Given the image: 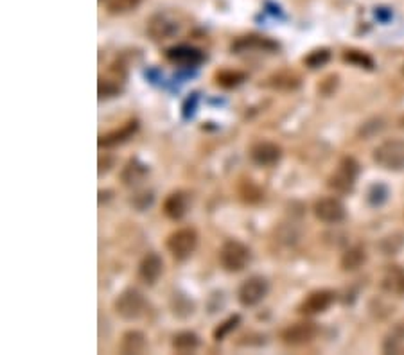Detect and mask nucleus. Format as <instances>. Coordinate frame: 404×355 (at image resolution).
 <instances>
[{
    "label": "nucleus",
    "instance_id": "nucleus-26",
    "mask_svg": "<svg viewBox=\"0 0 404 355\" xmlns=\"http://www.w3.org/2000/svg\"><path fill=\"white\" fill-rule=\"evenodd\" d=\"M171 308H173V314L177 318H185L193 316L194 314V301L191 298H187L185 294H173V300H171Z\"/></svg>",
    "mask_w": 404,
    "mask_h": 355
},
{
    "label": "nucleus",
    "instance_id": "nucleus-31",
    "mask_svg": "<svg viewBox=\"0 0 404 355\" xmlns=\"http://www.w3.org/2000/svg\"><path fill=\"white\" fill-rule=\"evenodd\" d=\"M403 74H404V65H403Z\"/></svg>",
    "mask_w": 404,
    "mask_h": 355
},
{
    "label": "nucleus",
    "instance_id": "nucleus-23",
    "mask_svg": "<svg viewBox=\"0 0 404 355\" xmlns=\"http://www.w3.org/2000/svg\"><path fill=\"white\" fill-rule=\"evenodd\" d=\"M200 347V337L194 332H178L177 336L173 337V348L178 354H191Z\"/></svg>",
    "mask_w": 404,
    "mask_h": 355
},
{
    "label": "nucleus",
    "instance_id": "nucleus-25",
    "mask_svg": "<svg viewBox=\"0 0 404 355\" xmlns=\"http://www.w3.org/2000/svg\"><path fill=\"white\" fill-rule=\"evenodd\" d=\"M248 79L246 72L241 71H220L216 74V85L221 88H236Z\"/></svg>",
    "mask_w": 404,
    "mask_h": 355
},
{
    "label": "nucleus",
    "instance_id": "nucleus-13",
    "mask_svg": "<svg viewBox=\"0 0 404 355\" xmlns=\"http://www.w3.org/2000/svg\"><path fill=\"white\" fill-rule=\"evenodd\" d=\"M189 207H191V198L185 191H174L164 199V207L162 212L165 214V217L171 219V221H180L187 215Z\"/></svg>",
    "mask_w": 404,
    "mask_h": 355
},
{
    "label": "nucleus",
    "instance_id": "nucleus-22",
    "mask_svg": "<svg viewBox=\"0 0 404 355\" xmlns=\"http://www.w3.org/2000/svg\"><path fill=\"white\" fill-rule=\"evenodd\" d=\"M383 351L392 355H404V327H396L386 334Z\"/></svg>",
    "mask_w": 404,
    "mask_h": 355
},
{
    "label": "nucleus",
    "instance_id": "nucleus-11",
    "mask_svg": "<svg viewBox=\"0 0 404 355\" xmlns=\"http://www.w3.org/2000/svg\"><path fill=\"white\" fill-rule=\"evenodd\" d=\"M334 300H336L334 291H331V289L313 291V293H309L302 300V303H300V307H299V313L304 314V316L322 314L334 303Z\"/></svg>",
    "mask_w": 404,
    "mask_h": 355
},
{
    "label": "nucleus",
    "instance_id": "nucleus-5",
    "mask_svg": "<svg viewBox=\"0 0 404 355\" xmlns=\"http://www.w3.org/2000/svg\"><path fill=\"white\" fill-rule=\"evenodd\" d=\"M357 174H360V164L352 157H345L340 160L336 171L329 176L327 185L336 194H349L356 185Z\"/></svg>",
    "mask_w": 404,
    "mask_h": 355
},
{
    "label": "nucleus",
    "instance_id": "nucleus-10",
    "mask_svg": "<svg viewBox=\"0 0 404 355\" xmlns=\"http://www.w3.org/2000/svg\"><path fill=\"white\" fill-rule=\"evenodd\" d=\"M283 158V149L279 144L268 140L255 142L250 148V160L259 167H273Z\"/></svg>",
    "mask_w": 404,
    "mask_h": 355
},
{
    "label": "nucleus",
    "instance_id": "nucleus-18",
    "mask_svg": "<svg viewBox=\"0 0 404 355\" xmlns=\"http://www.w3.org/2000/svg\"><path fill=\"white\" fill-rule=\"evenodd\" d=\"M381 287L390 294L404 296V270L399 265H390L381 278Z\"/></svg>",
    "mask_w": 404,
    "mask_h": 355
},
{
    "label": "nucleus",
    "instance_id": "nucleus-2",
    "mask_svg": "<svg viewBox=\"0 0 404 355\" xmlns=\"http://www.w3.org/2000/svg\"><path fill=\"white\" fill-rule=\"evenodd\" d=\"M114 311L122 320L137 321L148 311V301H145L144 294L141 291L135 289V287H128L115 298Z\"/></svg>",
    "mask_w": 404,
    "mask_h": 355
},
{
    "label": "nucleus",
    "instance_id": "nucleus-15",
    "mask_svg": "<svg viewBox=\"0 0 404 355\" xmlns=\"http://www.w3.org/2000/svg\"><path fill=\"white\" fill-rule=\"evenodd\" d=\"M138 129V121L133 119V121H128L124 126H121L119 129H114V131L106 133V135H101L99 137V148L110 149V148H117V145L124 144V142L130 140L133 137L135 133Z\"/></svg>",
    "mask_w": 404,
    "mask_h": 355
},
{
    "label": "nucleus",
    "instance_id": "nucleus-9",
    "mask_svg": "<svg viewBox=\"0 0 404 355\" xmlns=\"http://www.w3.org/2000/svg\"><path fill=\"white\" fill-rule=\"evenodd\" d=\"M180 31V22L169 13H155L148 20V35L157 42L173 38Z\"/></svg>",
    "mask_w": 404,
    "mask_h": 355
},
{
    "label": "nucleus",
    "instance_id": "nucleus-19",
    "mask_svg": "<svg viewBox=\"0 0 404 355\" xmlns=\"http://www.w3.org/2000/svg\"><path fill=\"white\" fill-rule=\"evenodd\" d=\"M268 85H270L271 88H275V90L293 92L302 85V78L293 71H283L271 76V78L268 79Z\"/></svg>",
    "mask_w": 404,
    "mask_h": 355
},
{
    "label": "nucleus",
    "instance_id": "nucleus-16",
    "mask_svg": "<svg viewBox=\"0 0 404 355\" xmlns=\"http://www.w3.org/2000/svg\"><path fill=\"white\" fill-rule=\"evenodd\" d=\"M254 49H261V51H275L277 49V43L271 42L270 38H264V36H257V35H248V36H241L236 42L232 43V51L234 52H246V51H254Z\"/></svg>",
    "mask_w": 404,
    "mask_h": 355
},
{
    "label": "nucleus",
    "instance_id": "nucleus-6",
    "mask_svg": "<svg viewBox=\"0 0 404 355\" xmlns=\"http://www.w3.org/2000/svg\"><path fill=\"white\" fill-rule=\"evenodd\" d=\"M318 336V327L313 321H297V323L287 325L280 334V339L287 347H306L313 343Z\"/></svg>",
    "mask_w": 404,
    "mask_h": 355
},
{
    "label": "nucleus",
    "instance_id": "nucleus-12",
    "mask_svg": "<svg viewBox=\"0 0 404 355\" xmlns=\"http://www.w3.org/2000/svg\"><path fill=\"white\" fill-rule=\"evenodd\" d=\"M165 58H167V61L180 66H198L205 61L203 52L196 47H191V45H177V47L167 49Z\"/></svg>",
    "mask_w": 404,
    "mask_h": 355
},
{
    "label": "nucleus",
    "instance_id": "nucleus-24",
    "mask_svg": "<svg viewBox=\"0 0 404 355\" xmlns=\"http://www.w3.org/2000/svg\"><path fill=\"white\" fill-rule=\"evenodd\" d=\"M237 192H239L241 201L246 205H257L264 195L259 185L255 183L254 180H250V178H248V180H241Z\"/></svg>",
    "mask_w": 404,
    "mask_h": 355
},
{
    "label": "nucleus",
    "instance_id": "nucleus-3",
    "mask_svg": "<svg viewBox=\"0 0 404 355\" xmlns=\"http://www.w3.org/2000/svg\"><path fill=\"white\" fill-rule=\"evenodd\" d=\"M198 246V234L194 228L184 227L174 230L165 241V248L174 260H187Z\"/></svg>",
    "mask_w": 404,
    "mask_h": 355
},
{
    "label": "nucleus",
    "instance_id": "nucleus-27",
    "mask_svg": "<svg viewBox=\"0 0 404 355\" xmlns=\"http://www.w3.org/2000/svg\"><path fill=\"white\" fill-rule=\"evenodd\" d=\"M142 0H108V13L112 15H124V13L135 11Z\"/></svg>",
    "mask_w": 404,
    "mask_h": 355
},
{
    "label": "nucleus",
    "instance_id": "nucleus-21",
    "mask_svg": "<svg viewBox=\"0 0 404 355\" xmlns=\"http://www.w3.org/2000/svg\"><path fill=\"white\" fill-rule=\"evenodd\" d=\"M367 262V251L363 246H352L342 255V270L343 271H356Z\"/></svg>",
    "mask_w": 404,
    "mask_h": 355
},
{
    "label": "nucleus",
    "instance_id": "nucleus-4",
    "mask_svg": "<svg viewBox=\"0 0 404 355\" xmlns=\"http://www.w3.org/2000/svg\"><path fill=\"white\" fill-rule=\"evenodd\" d=\"M374 162L386 171H404V138H392L377 145Z\"/></svg>",
    "mask_w": 404,
    "mask_h": 355
},
{
    "label": "nucleus",
    "instance_id": "nucleus-17",
    "mask_svg": "<svg viewBox=\"0 0 404 355\" xmlns=\"http://www.w3.org/2000/svg\"><path fill=\"white\" fill-rule=\"evenodd\" d=\"M121 354L141 355L148 350V337L141 330H128L121 337Z\"/></svg>",
    "mask_w": 404,
    "mask_h": 355
},
{
    "label": "nucleus",
    "instance_id": "nucleus-30",
    "mask_svg": "<svg viewBox=\"0 0 404 355\" xmlns=\"http://www.w3.org/2000/svg\"><path fill=\"white\" fill-rule=\"evenodd\" d=\"M239 323H241L239 314H234V316H230L227 321H223V323H221L220 327H218L216 330H214V339L221 341V339H223V337H227L228 334H230V332L234 330V328H236Z\"/></svg>",
    "mask_w": 404,
    "mask_h": 355
},
{
    "label": "nucleus",
    "instance_id": "nucleus-28",
    "mask_svg": "<svg viewBox=\"0 0 404 355\" xmlns=\"http://www.w3.org/2000/svg\"><path fill=\"white\" fill-rule=\"evenodd\" d=\"M329 59H331L329 49H316V51H313L306 59H304V63H306L309 68H320V66L326 65Z\"/></svg>",
    "mask_w": 404,
    "mask_h": 355
},
{
    "label": "nucleus",
    "instance_id": "nucleus-29",
    "mask_svg": "<svg viewBox=\"0 0 404 355\" xmlns=\"http://www.w3.org/2000/svg\"><path fill=\"white\" fill-rule=\"evenodd\" d=\"M343 59L349 63H352V65H357V66H365V68H372L374 66V61L370 56H367L365 52L361 51H347L345 54H343Z\"/></svg>",
    "mask_w": 404,
    "mask_h": 355
},
{
    "label": "nucleus",
    "instance_id": "nucleus-1",
    "mask_svg": "<svg viewBox=\"0 0 404 355\" xmlns=\"http://www.w3.org/2000/svg\"><path fill=\"white\" fill-rule=\"evenodd\" d=\"M250 260V248L237 239H228L220 248V264L228 273H241L243 270H246Z\"/></svg>",
    "mask_w": 404,
    "mask_h": 355
},
{
    "label": "nucleus",
    "instance_id": "nucleus-8",
    "mask_svg": "<svg viewBox=\"0 0 404 355\" xmlns=\"http://www.w3.org/2000/svg\"><path fill=\"white\" fill-rule=\"evenodd\" d=\"M314 215H316L318 221H322L326 224H336L342 223L345 219V205L340 201L334 195H327V198H320L314 203Z\"/></svg>",
    "mask_w": 404,
    "mask_h": 355
},
{
    "label": "nucleus",
    "instance_id": "nucleus-14",
    "mask_svg": "<svg viewBox=\"0 0 404 355\" xmlns=\"http://www.w3.org/2000/svg\"><path fill=\"white\" fill-rule=\"evenodd\" d=\"M164 273V260L158 253L151 251V253L144 255V258L138 264V278L144 282L145 285H155L158 278Z\"/></svg>",
    "mask_w": 404,
    "mask_h": 355
},
{
    "label": "nucleus",
    "instance_id": "nucleus-7",
    "mask_svg": "<svg viewBox=\"0 0 404 355\" xmlns=\"http://www.w3.org/2000/svg\"><path fill=\"white\" fill-rule=\"evenodd\" d=\"M268 294V282L264 277L254 275V277L246 278L237 289V301L243 307H255L266 298Z\"/></svg>",
    "mask_w": 404,
    "mask_h": 355
},
{
    "label": "nucleus",
    "instance_id": "nucleus-20",
    "mask_svg": "<svg viewBox=\"0 0 404 355\" xmlns=\"http://www.w3.org/2000/svg\"><path fill=\"white\" fill-rule=\"evenodd\" d=\"M148 172H150L148 165L138 160H130L124 165V169H122L121 180L126 187H135V185H138L144 180Z\"/></svg>",
    "mask_w": 404,
    "mask_h": 355
}]
</instances>
